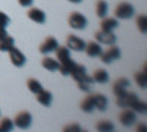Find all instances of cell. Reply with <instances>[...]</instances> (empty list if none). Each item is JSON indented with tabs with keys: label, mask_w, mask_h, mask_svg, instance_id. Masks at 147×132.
<instances>
[{
	"label": "cell",
	"mask_w": 147,
	"mask_h": 132,
	"mask_svg": "<svg viewBox=\"0 0 147 132\" xmlns=\"http://www.w3.org/2000/svg\"><path fill=\"white\" fill-rule=\"evenodd\" d=\"M32 123V116L30 112H21L16 115L15 121H13V125L19 129H28Z\"/></svg>",
	"instance_id": "5b68a950"
},
{
	"label": "cell",
	"mask_w": 147,
	"mask_h": 132,
	"mask_svg": "<svg viewBox=\"0 0 147 132\" xmlns=\"http://www.w3.org/2000/svg\"><path fill=\"white\" fill-rule=\"evenodd\" d=\"M131 110H134L136 113H141V115H144V113H146V110H147V104H146L144 101H140V100H137L136 103L132 104Z\"/></svg>",
	"instance_id": "f546056e"
},
{
	"label": "cell",
	"mask_w": 147,
	"mask_h": 132,
	"mask_svg": "<svg viewBox=\"0 0 147 132\" xmlns=\"http://www.w3.org/2000/svg\"><path fill=\"white\" fill-rule=\"evenodd\" d=\"M136 82L138 84V85L141 88H146L147 85V74H146V65L143 68V72H138V74H136Z\"/></svg>",
	"instance_id": "83f0119b"
},
{
	"label": "cell",
	"mask_w": 147,
	"mask_h": 132,
	"mask_svg": "<svg viewBox=\"0 0 147 132\" xmlns=\"http://www.w3.org/2000/svg\"><path fill=\"white\" fill-rule=\"evenodd\" d=\"M96 129L99 132H112L115 129V126H113L112 122H109V121H100V122H97Z\"/></svg>",
	"instance_id": "484cf974"
},
{
	"label": "cell",
	"mask_w": 147,
	"mask_h": 132,
	"mask_svg": "<svg viewBox=\"0 0 147 132\" xmlns=\"http://www.w3.org/2000/svg\"><path fill=\"white\" fill-rule=\"evenodd\" d=\"M65 132H81L82 131V128L80 126V125H77V123H72V125H68V126H65V129H63Z\"/></svg>",
	"instance_id": "d6a6232c"
},
{
	"label": "cell",
	"mask_w": 147,
	"mask_h": 132,
	"mask_svg": "<svg viewBox=\"0 0 147 132\" xmlns=\"http://www.w3.org/2000/svg\"><path fill=\"white\" fill-rule=\"evenodd\" d=\"M91 98H93V103H94V109L97 110H106V107H107V98L105 97L103 94H94L91 95Z\"/></svg>",
	"instance_id": "9a60e30c"
},
{
	"label": "cell",
	"mask_w": 147,
	"mask_h": 132,
	"mask_svg": "<svg viewBox=\"0 0 147 132\" xmlns=\"http://www.w3.org/2000/svg\"><path fill=\"white\" fill-rule=\"evenodd\" d=\"M7 53H9V59H10V62H12V65H13V66H16V68H22L24 65L27 63V57H25V54H24L19 49H16L15 46L12 47V49H10Z\"/></svg>",
	"instance_id": "3957f363"
},
{
	"label": "cell",
	"mask_w": 147,
	"mask_h": 132,
	"mask_svg": "<svg viewBox=\"0 0 147 132\" xmlns=\"http://www.w3.org/2000/svg\"><path fill=\"white\" fill-rule=\"evenodd\" d=\"M13 46H15V40L9 34L0 38V52H9Z\"/></svg>",
	"instance_id": "ffe728a7"
},
{
	"label": "cell",
	"mask_w": 147,
	"mask_h": 132,
	"mask_svg": "<svg viewBox=\"0 0 147 132\" xmlns=\"http://www.w3.org/2000/svg\"><path fill=\"white\" fill-rule=\"evenodd\" d=\"M10 23V18L5 13V12H0V38L7 35V31H6V27Z\"/></svg>",
	"instance_id": "7402d4cb"
},
{
	"label": "cell",
	"mask_w": 147,
	"mask_h": 132,
	"mask_svg": "<svg viewBox=\"0 0 147 132\" xmlns=\"http://www.w3.org/2000/svg\"><path fill=\"white\" fill-rule=\"evenodd\" d=\"M68 2H71V3H75V5H78V3H81L82 0H68Z\"/></svg>",
	"instance_id": "d590c367"
},
{
	"label": "cell",
	"mask_w": 147,
	"mask_h": 132,
	"mask_svg": "<svg viewBox=\"0 0 147 132\" xmlns=\"http://www.w3.org/2000/svg\"><path fill=\"white\" fill-rule=\"evenodd\" d=\"M56 52V60L59 62V63H63L65 60H68V59H71V50L68 49V47L65 46V47H57V49L55 50Z\"/></svg>",
	"instance_id": "ac0fdd59"
},
{
	"label": "cell",
	"mask_w": 147,
	"mask_h": 132,
	"mask_svg": "<svg viewBox=\"0 0 147 132\" xmlns=\"http://www.w3.org/2000/svg\"><path fill=\"white\" fill-rule=\"evenodd\" d=\"M71 76L75 79L77 82L78 81H82V79H85L88 75H87V69H85L82 65H75L74 66V69H72V72H71Z\"/></svg>",
	"instance_id": "2e32d148"
},
{
	"label": "cell",
	"mask_w": 147,
	"mask_h": 132,
	"mask_svg": "<svg viewBox=\"0 0 147 132\" xmlns=\"http://www.w3.org/2000/svg\"><path fill=\"white\" fill-rule=\"evenodd\" d=\"M66 47L69 50H74V52H82L85 49V43L80 37H77V35H68Z\"/></svg>",
	"instance_id": "ba28073f"
},
{
	"label": "cell",
	"mask_w": 147,
	"mask_h": 132,
	"mask_svg": "<svg viewBox=\"0 0 147 132\" xmlns=\"http://www.w3.org/2000/svg\"><path fill=\"white\" fill-rule=\"evenodd\" d=\"M27 87H28V90L35 95V94H38L41 90H44L43 88V85H41V82L40 81H37L35 78H30L28 81H27Z\"/></svg>",
	"instance_id": "cb8c5ba5"
},
{
	"label": "cell",
	"mask_w": 147,
	"mask_h": 132,
	"mask_svg": "<svg viewBox=\"0 0 147 132\" xmlns=\"http://www.w3.org/2000/svg\"><path fill=\"white\" fill-rule=\"evenodd\" d=\"M28 18L31 21H34L35 23H44L46 22V13L38 7H31L28 10Z\"/></svg>",
	"instance_id": "4fadbf2b"
},
{
	"label": "cell",
	"mask_w": 147,
	"mask_h": 132,
	"mask_svg": "<svg viewBox=\"0 0 147 132\" xmlns=\"http://www.w3.org/2000/svg\"><path fill=\"white\" fill-rule=\"evenodd\" d=\"M119 122L124 125V126H132L134 123L137 122V115L134 110L131 109H125L119 115Z\"/></svg>",
	"instance_id": "9c48e42d"
},
{
	"label": "cell",
	"mask_w": 147,
	"mask_h": 132,
	"mask_svg": "<svg viewBox=\"0 0 147 132\" xmlns=\"http://www.w3.org/2000/svg\"><path fill=\"white\" fill-rule=\"evenodd\" d=\"M93 82H94V81H93V76H87V78L82 79V81H78L77 84H78V88H80V90L88 92V91L91 90V84H93Z\"/></svg>",
	"instance_id": "4316f807"
},
{
	"label": "cell",
	"mask_w": 147,
	"mask_h": 132,
	"mask_svg": "<svg viewBox=\"0 0 147 132\" xmlns=\"http://www.w3.org/2000/svg\"><path fill=\"white\" fill-rule=\"evenodd\" d=\"M137 131H138V132H144V131H146V125H138V126H137Z\"/></svg>",
	"instance_id": "e575fe53"
},
{
	"label": "cell",
	"mask_w": 147,
	"mask_h": 132,
	"mask_svg": "<svg viewBox=\"0 0 147 132\" xmlns=\"http://www.w3.org/2000/svg\"><path fill=\"white\" fill-rule=\"evenodd\" d=\"M96 40L100 44H106V46H113L116 43V35L113 34V31H97L96 32Z\"/></svg>",
	"instance_id": "8992f818"
},
{
	"label": "cell",
	"mask_w": 147,
	"mask_h": 132,
	"mask_svg": "<svg viewBox=\"0 0 147 132\" xmlns=\"http://www.w3.org/2000/svg\"><path fill=\"white\" fill-rule=\"evenodd\" d=\"M77 63L72 60V59H68V60H65L63 63H59V72L62 74L63 76H66V75H71V72H72V69H74V66H75Z\"/></svg>",
	"instance_id": "d6986e66"
},
{
	"label": "cell",
	"mask_w": 147,
	"mask_h": 132,
	"mask_svg": "<svg viewBox=\"0 0 147 132\" xmlns=\"http://www.w3.org/2000/svg\"><path fill=\"white\" fill-rule=\"evenodd\" d=\"M68 22H69V27L74 28V29H84L85 27H87V18H85L82 13H80V12H74V13L69 15L68 18Z\"/></svg>",
	"instance_id": "6da1fadb"
},
{
	"label": "cell",
	"mask_w": 147,
	"mask_h": 132,
	"mask_svg": "<svg viewBox=\"0 0 147 132\" xmlns=\"http://www.w3.org/2000/svg\"><path fill=\"white\" fill-rule=\"evenodd\" d=\"M138 100V95L136 92H125L124 95H121V97H118V106L121 107V109H131L132 104L136 103Z\"/></svg>",
	"instance_id": "52a82bcc"
},
{
	"label": "cell",
	"mask_w": 147,
	"mask_h": 132,
	"mask_svg": "<svg viewBox=\"0 0 147 132\" xmlns=\"http://www.w3.org/2000/svg\"><path fill=\"white\" fill-rule=\"evenodd\" d=\"M57 47H59V43H57V40H56L55 37H47V38L41 43V46H40V53L49 54V53L55 52Z\"/></svg>",
	"instance_id": "30bf717a"
},
{
	"label": "cell",
	"mask_w": 147,
	"mask_h": 132,
	"mask_svg": "<svg viewBox=\"0 0 147 132\" xmlns=\"http://www.w3.org/2000/svg\"><path fill=\"white\" fill-rule=\"evenodd\" d=\"M137 27L143 34H146V31H147V16L146 15H140L137 18Z\"/></svg>",
	"instance_id": "1f68e13d"
},
{
	"label": "cell",
	"mask_w": 147,
	"mask_h": 132,
	"mask_svg": "<svg viewBox=\"0 0 147 132\" xmlns=\"http://www.w3.org/2000/svg\"><path fill=\"white\" fill-rule=\"evenodd\" d=\"M128 87H129V81L127 78H119L115 81L113 84V92L116 97H121V95H124L127 91H128Z\"/></svg>",
	"instance_id": "8fae6325"
},
{
	"label": "cell",
	"mask_w": 147,
	"mask_h": 132,
	"mask_svg": "<svg viewBox=\"0 0 147 132\" xmlns=\"http://www.w3.org/2000/svg\"><path fill=\"white\" fill-rule=\"evenodd\" d=\"M93 81L97 84H106L109 81V74L105 69H97L93 75Z\"/></svg>",
	"instance_id": "603a6c76"
},
{
	"label": "cell",
	"mask_w": 147,
	"mask_h": 132,
	"mask_svg": "<svg viewBox=\"0 0 147 132\" xmlns=\"http://www.w3.org/2000/svg\"><path fill=\"white\" fill-rule=\"evenodd\" d=\"M13 122L10 121L9 117H3L2 121H0V131H5V132H7V131H12L13 129Z\"/></svg>",
	"instance_id": "4dcf8cb0"
},
{
	"label": "cell",
	"mask_w": 147,
	"mask_h": 132,
	"mask_svg": "<svg viewBox=\"0 0 147 132\" xmlns=\"http://www.w3.org/2000/svg\"><path fill=\"white\" fill-rule=\"evenodd\" d=\"M115 16L118 19H129L134 16V7L132 5L127 3V2H122L115 7Z\"/></svg>",
	"instance_id": "7a4b0ae2"
},
{
	"label": "cell",
	"mask_w": 147,
	"mask_h": 132,
	"mask_svg": "<svg viewBox=\"0 0 147 132\" xmlns=\"http://www.w3.org/2000/svg\"><path fill=\"white\" fill-rule=\"evenodd\" d=\"M81 110L85 112V113H91V112L94 110V103H93L91 95H90V97H87V98L81 103Z\"/></svg>",
	"instance_id": "f1b7e54d"
},
{
	"label": "cell",
	"mask_w": 147,
	"mask_h": 132,
	"mask_svg": "<svg viewBox=\"0 0 147 132\" xmlns=\"http://www.w3.org/2000/svg\"><path fill=\"white\" fill-rule=\"evenodd\" d=\"M18 3L24 7H30L32 3H34V0H18Z\"/></svg>",
	"instance_id": "836d02e7"
},
{
	"label": "cell",
	"mask_w": 147,
	"mask_h": 132,
	"mask_svg": "<svg viewBox=\"0 0 147 132\" xmlns=\"http://www.w3.org/2000/svg\"><path fill=\"white\" fill-rule=\"evenodd\" d=\"M99 57L102 59L103 63H112V62L118 60V59L121 57V50H119V47H116L115 44L109 46V49L106 52H103Z\"/></svg>",
	"instance_id": "277c9868"
},
{
	"label": "cell",
	"mask_w": 147,
	"mask_h": 132,
	"mask_svg": "<svg viewBox=\"0 0 147 132\" xmlns=\"http://www.w3.org/2000/svg\"><path fill=\"white\" fill-rule=\"evenodd\" d=\"M35 98H37V101H38L41 106L49 107V106L52 104V101H53V95H52V92H50V91H47V90H41L38 94H35Z\"/></svg>",
	"instance_id": "5bb4252c"
},
{
	"label": "cell",
	"mask_w": 147,
	"mask_h": 132,
	"mask_svg": "<svg viewBox=\"0 0 147 132\" xmlns=\"http://www.w3.org/2000/svg\"><path fill=\"white\" fill-rule=\"evenodd\" d=\"M85 53H87V56L90 57H99L102 53H103V49H102V44L97 43V41H91L88 44H85Z\"/></svg>",
	"instance_id": "7c38bea8"
},
{
	"label": "cell",
	"mask_w": 147,
	"mask_h": 132,
	"mask_svg": "<svg viewBox=\"0 0 147 132\" xmlns=\"http://www.w3.org/2000/svg\"><path fill=\"white\" fill-rule=\"evenodd\" d=\"M100 27L103 31H113L119 27V23H118V19L116 18H102V23H100Z\"/></svg>",
	"instance_id": "e0dca14e"
},
{
	"label": "cell",
	"mask_w": 147,
	"mask_h": 132,
	"mask_svg": "<svg viewBox=\"0 0 147 132\" xmlns=\"http://www.w3.org/2000/svg\"><path fill=\"white\" fill-rule=\"evenodd\" d=\"M107 10H109V6L105 0H99L96 3V15L99 18H105L107 15Z\"/></svg>",
	"instance_id": "d4e9b609"
},
{
	"label": "cell",
	"mask_w": 147,
	"mask_h": 132,
	"mask_svg": "<svg viewBox=\"0 0 147 132\" xmlns=\"http://www.w3.org/2000/svg\"><path fill=\"white\" fill-rule=\"evenodd\" d=\"M41 65H43L44 69L50 70V72H55V70L59 69V62L56 60V59H53V57H44L41 60Z\"/></svg>",
	"instance_id": "44dd1931"
}]
</instances>
